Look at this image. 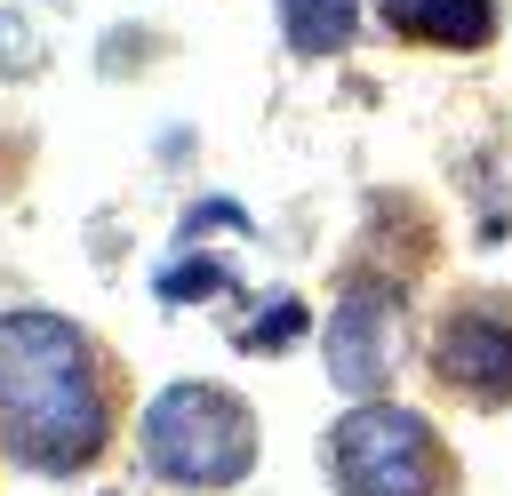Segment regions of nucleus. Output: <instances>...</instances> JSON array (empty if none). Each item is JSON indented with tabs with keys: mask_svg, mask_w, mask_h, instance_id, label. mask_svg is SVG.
I'll use <instances>...</instances> for the list:
<instances>
[{
	"mask_svg": "<svg viewBox=\"0 0 512 496\" xmlns=\"http://www.w3.org/2000/svg\"><path fill=\"white\" fill-rule=\"evenodd\" d=\"M256 312H264V320H248V328H240V344H256V352H280V344H296V336H304V304H296L288 288H272Z\"/></svg>",
	"mask_w": 512,
	"mask_h": 496,
	"instance_id": "nucleus-8",
	"label": "nucleus"
},
{
	"mask_svg": "<svg viewBox=\"0 0 512 496\" xmlns=\"http://www.w3.org/2000/svg\"><path fill=\"white\" fill-rule=\"evenodd\" d=\"M432 368L472 408H504L512 400V312L504 304H456L432 336Z\"/></svg>",
	"mask_w": 512,
	"mask_h": 496,
	"instance_id": "nucleus-5",
	"label": "nucleus"
},
{
	"mask_svg": "<svg viewBox=\"0 0 512 496\" xmlns=\"http://www.w3.org/2000/svg\"><path fill=\"white\" fill-rule=\"evenodd\" d=\"M352 24H360V0H280V32L296 56H344Z\"/></svg>",
	"mask_w": 512,
	"mask_h": 496,
	"instance_id": "nucleus-7",
	"label": "nucleus"
},
{
	"mask_svg": "<svg viewBox=\"0 0 512 496\" xmlns=\"http://www.w3.org/2000/svg\"><path fill=\"white\" fill-rule=\"evenodd\" d=\"M208 288H224V264H208V256H192V264H168V272H160V296H168V304L208 296Z\"/></svg>",
	"mask_w": 512,
	"mask_h": 496,
	"instance_id": "nucleus-9",
	"label": "nucleus"
},
{
	"mask_svg": "<svg viewBox=\"0 0 512 496\" xmlns=\"http://www.w3.org/2000/svg\"><path fill=\"white\" fill-rule=\"evenodd\" d=\"M112 440L96 344L64 312H0V448L32 472H80Z\"/></svg>",
	"mask_w": 512,
	"mask_h": 496,
	"instance_id": "nucleus-1",
	"label": "nucleus"
},
{
	"mask_svg": "<svg viewBox=\"0 0 512 496\" xmlns=\"http://www.w3.org/2000/svg\"><path fill=\"white\" fill-rule=\"evenodd\" d=\"M400 24L432 48H488L496 40V0H408Z\"/></svg>",
	"mask_w": 512,
	"mask_h": 496,
	"instance_id": "nucleus-6",
	"label": "nucleus"
},
{
	"mask_svg": "<svg viewBox=\"0 0 512 496\" xmlns=\"http://www.w3.org/2000/svg\"><path fill=\"white\" fill-rule=\"evenodd\" d=\"M328 480H336V496H440L456 480V464L416 408L360 400L328 424Z\"/></svg>",
	"mask_w": 512,
	"mask_h": 496,
	"instance_id": "nucleus-3",
	"label": "nucleus"
},
{
	"mask_svg": "<svg viewBox=\"0 0 512 496\" xmlns=\"http://www.w3.org/2000/svg\"><path fill=\"white\" fill-rule=\"evenodd\" d=\"M400 344H408V312H400V288L376 280V272H352L320 320V360H328V384L368 400L384 392V376L400 368Z\"/></svg>",
	"mask_w": 512,
	"mask_h": 496,
	"instance_id": "nucleus-4",
	"label": "nucleus"
},
{
	"mask_svg": "<svg viewBox=\"0 0 512 496\" xmlns=\"http://www.w3.org/2000/svg\"><path fill=\"white\" fill-rule=\"evenodd\" d=\"M136 440H144V464L176 488H240L256 472V408L224 384L152 392Z\"/></svg>",
	"mask_w": 512,
	"mask_h": 496,
	"instance_id": "nucleus-2",
	"label": "nucleus"
}]
</instances>
